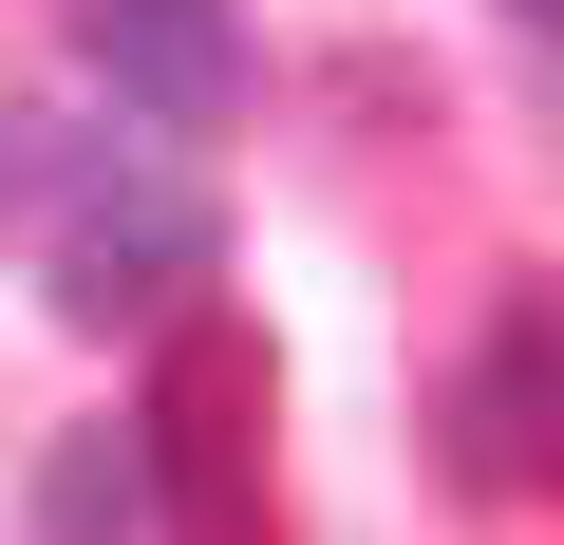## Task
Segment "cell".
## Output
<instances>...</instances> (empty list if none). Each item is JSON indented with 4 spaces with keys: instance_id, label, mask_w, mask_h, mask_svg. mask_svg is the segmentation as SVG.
<instances>
[{
    "instance_id": "cell-5",
    "label": "cell",
    "mask_w": 564,
    "mask_h": 545,
    "mask_svg": "<svg viewBox=\"0 0 564 545\" xmlns=\"http://www.w3.org/2000/svg\"><path fill=\"white\" fill-rule=\"evenodd\" d=\"M132 508H151V489H132L113 433H76V451L39 470V545H132Z\"/></svg>"
},
{
    "instance_id": "cell-4",
    "label": "cell",
    "mask_w": 564,
    "mask_h": 545,
    "mask_svg": "<svg viewBox=\"0 0 564 545\" xmlns=\"http://www.w3.org/2000/svg\"><path fill=\"white\" fill-rule=\"evenodd\" d=\"M76 57H95L151 132H226V113H245V39H226V0H76Z\"/></svg>"
},
{
    "instance_id": "cell-3",
    "label": "cell",
    "mask_w": 564,
    "mask_h": 545,
    "mask_svg": "<svg viewBox=\"0 0 564 545\" xmlns=\"http://www.w3.org/2000/svg\"><path fill=\"white\" fill-rule=\"evenodd\" d=\"M545 433H564V320H545V283H508L489 339H470V377H452V470L489 508H527L545 489Z\"/></svg>"
},
{
    "instance_id": "cell-1",
    "label": "cell",
    "mask_w": 564,
    "mask_h": 545,
    "mask_svg": "<svg viewBox=\"0 0 564 545\" xmlns=\"http://www.w3.org/2000/svg\"><path fill=\"white\" fill-rule=\"evenodd\" d=\"M132 489L170 508V545H282V508H263V339L245 320H170V358H151V414H132Z\"/></svg>"
},
{
    "instance_id": "cell-2",
    "label": "cell",
    "mask_w": 564,
    "mask_h": 545,
    "mask_svg": "<svg viewBox=\"0 0 564 545\" xmlns=\"http://www.w3.org/2000/svg\"><path fill=\"white\" fill-rule=\"evenodd\" d=\"M226 263V207L151 151H76L57 170V320H188V283Z\"/></svg>"
}]
</instances>
